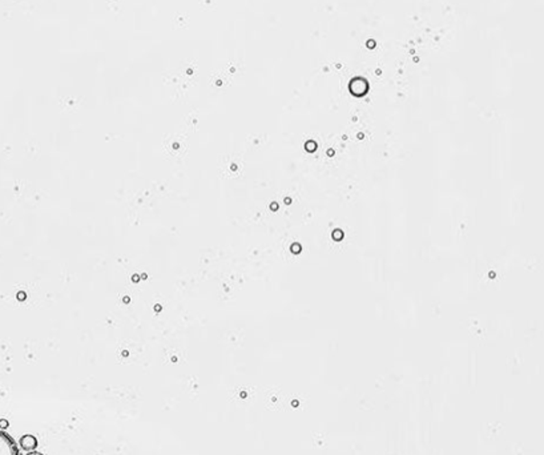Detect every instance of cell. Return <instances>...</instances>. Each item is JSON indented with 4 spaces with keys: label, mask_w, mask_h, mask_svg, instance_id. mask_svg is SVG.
<instances>
[{
    "label": "cell",
    "mask_w": 544,
    "mask_h": 455,
    "mask_svg": "<svg viewBox=\"0 0 544 455\" xmlns=\"http://www.w3.org/2000/svg\"><path fill=\"white\" fill-rule=\"evenodd\" d=\"M0 455H21L15 439L3 430H0Z\"/></svg>",
    "instance_id": "obj_1"
},
{
    "label": "cell",
    "mask_w": 544,
    "mask_h": 455,
    "mask_svg": "<svg viewBox=\"0 0 544 455\" xmlns=\"http://www.w3.org/2000/svg\"><path fill=\"white\" fill-rule=\"evenodd\" d=\"M36 445H38V441L34 435H24L21 439V449H24V450H28V452L35 450Z\"/></svg>",
    "instance_id": "obj_2"
},
{
    "label": "cell",
    "mask_w": 544,
    "mask_h": 455,
    "mask_svg": "<svg viewBox=\"0 0 544 455\" xmlns=\"http://www.w3.org/2000/svg\"><path fill=\"white\" fill-rule=\"evenodd\" d=\"M27 455H43L42 453H38V452H30Z\"/></svg>",
    "instance_id": "obj_3"
}]
</instances>
